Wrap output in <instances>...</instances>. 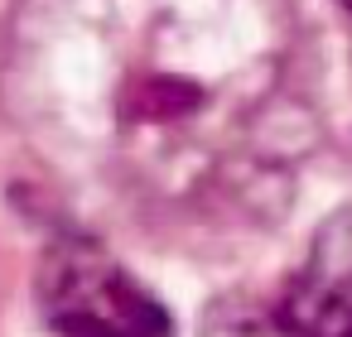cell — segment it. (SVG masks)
Instances as JSON below:
<instances>
[{
  "label": "cell",
  "mask_w": 352,
  "mask_h": 337,
  "mask_svg": "<svg viewBox=\"0 0 352 337\" xmlns=\"http://www.w3.org/2000/svg\"><path fill=\"white\" fill-rule=\"evenodd\" d=\"M39 308L58 337H169L164 303L107 246L68 236L39 260Z\"/></svg>",
  "instance_id": "1"
},
{
  "label": "cell",
  "mask_w": 352,
  "mask_h": 337,
  "mask_svg": "<svg viewBox=\"0 0 352 337\" xmlns=\"http://www.w3.org/2000/svg\"><path fill=\"white\" fill-rule=\"evenodd\" d=\"M208 337H289V332H285V323H280L275 308L261 313V308H251L246 299H227V303L212 308Z\"/></svg>",
  "instance_id": "3"
},
{
  "label": "cell",
  "mask_w": 352,
  "mask_h": 337,
  "mask_svg": "<svg viewBox=\"0 0 352 337\" xmlns=\"http://www.w3.org/2000/svg\"><path fill=\"white\" fill-rule=\"evenodd\" d=\"M338 5H342V10H347V15H352V0H338Z\"/></svg>",
  "instance_id": "4"
},
{
  "label": "cell",
  "mask_w": 352,
  "mask_h": 337,
  "mask_svg": "<svg viewBox=\"0 0 352 337\" xmlns=\"http://www.w3.org/2000/svg\"><path fill=\"white\" fill-rule=\"evenodd\" d=\"M275 313L289 337H352V207L318 226Z\"/></svg>",
  "instance_id": "2"
}]
</instances>
